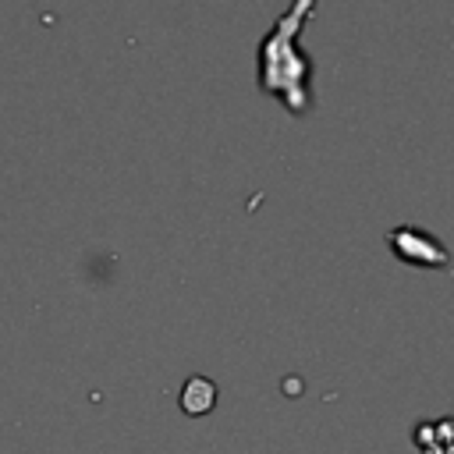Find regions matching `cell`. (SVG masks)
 <instances>
[{"label":"cell","mask_w":454,"mask_h":454,"mask_svg":"<svg viewBox=\"0 0 454 454\" xmlns=\"http://www.w3.org/2000/svg\"><path fill=\"white\" fill-rule=\"evenodd\" d=\"M404 231H408V227H404ZM408 238H411L415 245H408L404 238L390 234L394 252H397L404 262H419V266H443V262H447V252H443V245H440L436 238H426V234H419V231H408Z\"/></svg>","instance_id":"obj_2"},{"label":"cell","mask_w":454,"mask_h":454,"mask_svg":"<svg viewBox=\"0 0 454 454\" xmlns=\"http://www.w3.org/2000/svg\"><path fill=\"white\" fill-rule=\"evenodd\" d=\"M316 0H291V7L277 18V25L266 32L259 46V85L262 92L277 96L291 114H305L312 106L309 96V74L312 64L298 46L301 25L309 21Z\"/></svg>","instance_id":"obj_1"}]
</instances>
